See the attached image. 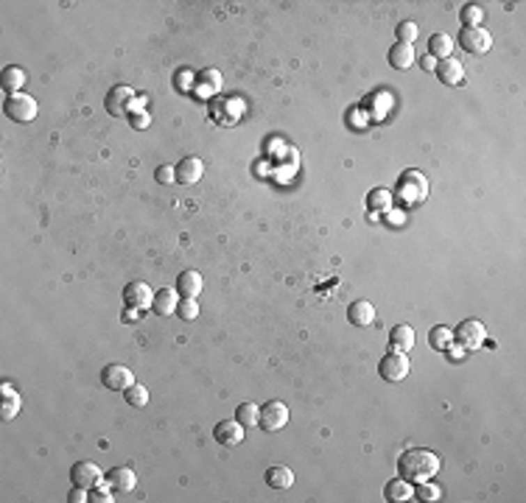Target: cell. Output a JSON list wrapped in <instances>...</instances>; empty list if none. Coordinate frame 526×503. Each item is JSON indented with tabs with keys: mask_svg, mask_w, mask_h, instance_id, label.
Masks as SVG:
<instances>
[{
	"mask_svg": "<svg viewBox=\"0 0 526 503\" xmlns=\"http://www.w3.org/2000/svg\"><path fill=\"white\" fill-rule=\"evenodd\" d=\"M459 17H462V26H465V29H473V26H481L484 9H481L479 3H467V6L459 12Z\"/></svg>",
	"mask_w": 526,
	"mask_h": 503,
	"instance_id": "cell-31",
	"label": "cell"
},
{
	"mask_svg": "<svg viewBox=\"0 0 526 503\" xmlns=\"http://www.w3.org/2000/svg\"><path fill=\"white\" fill-rule=\"evenodd\" d=\"M177 305H180V294L173 288H160L154 291V300H151V311L157 316H171L177 314Z\"/></svg>",
	"mask_w": 526,
	"mask_h": 503,
	"instance_id": "cell-17",
	"label": "cell"
},
{
	"mask_svg": "<svg viewBox=\"0 0 526 503\" xmlns=\"http://www.w3.org/2000/svg\"><path fill=\"white\" fill-rule=\"evenodd\" d=\"M213 439L224 447H235L244 442V425L238 419H222L216 428H213Z\"/></svg>",
	"mask_w": 526,
	"mask_h": 503,
	"instance_id": "cell-12",
	"label": "cell"
},
{
	"mask_svg": "<svg viewBox=\"0 0 526 503\" xmlns=\"http://www.w3.org/2000/svg\"><path fill=\"white\" fill-rule=\"evenodd\" d=\"M434 76H437L442 84L456 87V84H462V82H465V68H462V62H459V59L448 56V59H440V62H437Z\"/></svg>",
	"mask_w": 526,
	"mask_h": 503,
	"instance_id": "cell-13",
	"label": "cell"
},
{
	"mask_svg": "<svg viewBox=\"0 0 526 503\" xmlns=\"http://www.w3.org/2000/svg\"><path fill=\"white\" fill-rule=\"evenodd\" d=\"M384 497H387L389 503H403V500H412V497H415V489H412L409 481H403V478L398 475V478H392V481L384 486Z\"/></svg>",
	"mask_w": 526,
	"mask_h": 503,
	"instance_id": "cell-22",
	"label": "cell"
},
{
	"mask_svg": "<svg viewBox=\"0 0 526 503\" xmlns=\"http://www.w3.org/2000/svg\"><path fill=\"white\" fill-rule=\"evenodd\" d=\"M202 286H205V280H202V274L199 272H183L180 277H177V294H180V300H196L199 294H202Z\"/></svg>",
	"mask_w": 526,
	"mask_h": 503,
	"instance_id": "cell-18",
	"label": "cell"
},
{
	"mask_svg": "<svg viewBox=\"0 0 526 503\" xmlns=\"http://www.w3.org/2000/svg\"><path fill=\"white\" fill-rule=\"evenodd\" d=\"M177 314H180V319L191 322V319H196V316H199V302H196V300H180Z\"/></svg>",
	"mask_w": 526,
	"mask_h": 503,
	"instance_id": "cell-34",
	"label": "cell"
},
{
	"mask_svg": "<svg viewBox=\"0 0 526 503\" xmlns=\"http://www.w3.org/2000/svg\"><path fill=\"white\" fill-rule=\"evenodd\" d=\"M3 411H0V417L3 419H12V417H17V411H20V394L12 389V383H3Z\"/></svg>",
	"mask_w": 526,
	"mask_h": 503,
	"instance_id": "cell-28",
	"label": "cell"
},
{
	"mask_svg": "<svg viewBox=\"0 0 526 503\" xmlns=\"http://www.w3.org/2000/svg\"><path fill=\"white\" fill-rule=\"evenodd\" d=\"M173 171H177V182L180 185H196L202 179V173H205V162L199 157H185V160H180V165Z\"/></svg>",
	"mask_w": 526,
	"mask_h": 503,
	"instance_id": "cell-15",
	"label": "cell"
},
{
	"mask_svg": "<svg viewBox=\"0 0 526 503\" xmlns=\"http://www.w3.org/2000/svg\"><path fill=\"white\" fill-rule=\"evenodd\" d=\"M219 87H222V76H219V70L208 68V70H202V73L196 76V93H199V95L210 98V95L219 93Z\"/></svg>",
	"mask_w": 526,
	"mask_h": 503,
	"instance_id": "cell-24",
	"label": "cell"
},
{
	"mask_svg": "<svg viewBox=\"0 0 526 503\" xmlns=\"http://www.w3.org/2000/svg\"><path fill=\"white\" fill-rule=\"evenodd\" d=\"M154 176H157L160 185H173V179H177V171L168 168V165H160V168L154 171Z\"/></svg>",
	"mask_w": 526,
	"mask_h": 503,
	"instance_id": "cell-36",
	"label": "cell"
},
{
	"mask_svg": "<svg viewBox=\"0 0 526 503\" xmlns=\"http://www.w3.org/2000/svg\"><path fill=\"white\" fill-rule=\"evenodd\" d=\"M347 322L356 325V327H370L376 322V305L367 302V300H356L347 308Z\"/></svg>",
	"mask_w": 526,
	"mask_h": 503,
	"instance_id": "cell-16",
	"label": "cell"
},
{
	"mask_svg": "<svg viewBox=\"0 0 526 503\" xmlns=\"http://www.w3.org/2000/svg\"><path fill=\"white\" fill-rule=\"evenodd\" d=\"M454 341L465 350H479L487 341V327L479 319H462L454 330Z\"/></svg>",
	"mask_w": 526,
	"mask_h": 503,
	"instance_id": "cell-4",
	"label": "cell"
},
{
	"mask_svg": "<svg viewBox=\"0 0 526 503\" xmlns=\"http://www.w3.org/2000/svg\"><path fill=\"white\" fill-rule=\"evenodd\" d=\"M104 483L115 492V497H123L137 486V475L132 467H112L104 472Z\"/></svg>",
	"mask_w": 526,
	"mask_h": 503,
	"instance_id": "cell-8",
	"label": "cell"
},
{
	"mask_svg": "<svg viewBox=\"0 0 526 503\" xmlns=\"http://www.w3.org/2000/svg\"><path fill=\"white\" fill-rule=\"evenodd\" d=\"M440 467H442L440 456L434 450H426V447H412V450L401 453V458H398V475L403 481H409L412 486L431 481L440 472Z\"/></svg>",
	"mask_w": 526,
	"mask_h": 503,
	"instance_id": "cell-1",
	"label": "cell"
},
{
	"mask_svg": "<svg viewBox=\"0 0 526 503\" xmlns=\"http://www.w3.org/2000/svg\"><path fill=\"white\" fill-rule=\"evenodd\" d=\"M415 48L412 45H406V42H395L392 48H389V65L395 68V70H409L412 65H415Z\"/></svg>",
	"mask_w": 526,
	"mask_h": 503,
	"instance_id": "cell-20",
	"label": "cell"
},
{
	"mask_svg": "<svg viewBox=\"0 0 526 503\" xmlns=\"http://www.w3.org/2000/svg\"><path fill=\"white\" fill-rule=\"evenodd\" d=\"M123 397H126L129 408H146V405H148V389L140 386V383H132V386L123 392Z\"/></svg>",
	"mask_w": 526,
	"mask_h": 503,
	"instance_id": "cell-30",
	"label": "cell"
},
{
	"mask_svg": "<svg viewBox=\"0 0 526 503\" xmlns=\"http://www.w3.org/2000/svg\"><path fill=\"white\" fill-rule=\"evenodd\" d=\"M378 372H381V378H384L387 383H401V380H406V375H409V355L389 350V353L381 358Z\"/></svg>",
	"mask_w": 526,
	"mask_h": 503,
	"instance_id": "cell-5",
	"label": "cell"
},
{
	"mask_svg": "<svg viewBox=\"0 0 526 503\" xmlns=\"http://www.w3.org/2000/svg\"><path fill=\"white\" fill-rule=\"evenodd\" d=\"M151 300H154V294H151V288L146 286V283H129L126 288H123V302H126V308H137V311H143V308H151Z\"/></svg>",
	"mask_w": 526,
	"mask_h": 503,
	"instance_id": "cell-14",
	"label": "cell"
},
{
	"mask_svg": "<svg viewBox=\"0 0 526 503\" xmlns=\"http://www.w3.org/2000/svg\"><path fill=\"white\" fill-rule=\"evenodd\" d=\"M26 82H29V76H26V70L17 68V65H9V68H3V73H0V84H3V90H6L9 95L23 93V84H26Z\"/></svg>",
	"mask_w": 526,
	"mask_h": 503,
	"instance_id": "cell-19",
	"label": "cell"
},
{
	"mask_svg": "<svg viewBox=\"0 0 526 503\" xmlns=\"http://www.w3.org/2000/svg\"><path fill=\"white\" fill-rule=\"evenodd\" d=\"M451 341H454V333H451L445 325H434V327L428 330V344H431V350L445 353V350L451 347Z\"/></svg>",
	"mask_w": 526,
	"mask_h": 503,
	"instance_id": "cell-26",
	"label": "cell"
},
{
	"mask_svg": "<svg viewBox=\"0 0 526 503\" xmlns=\"http://www.w3.org/2000/svg\"><path fill=\"white\" fill-rule=\"evenodd\" d=\"M367 207H370V210H378V212L392 210V190H387V187L370 190V193H367Z\"/></svg>",
	"mask_w": 526,
	"mask_h": 503,
	"instance_id": "cell-27",
	"label": "cell"
},
{
	"mask_svg": "<svg viewBox=\"0 0 526 503\" xmlns=\"http://www.w3.org/2000/svg\"><path fill=\"white\" fill-rule=\"evenodd\" d=\"M286 422H288V405H286L283 400H269V403L261 405V419H258V425H261L263 431H269V433L283 431Z\"/></svg>",
	"mask_w": 526,
	"mask_h": 503,
	"instance_id": "cell-6",
	"label": "cell"
},
{
	"mask_svg": "<svg viewBox=\"0 0 526 503\" xmlns=\"http://www.w3.org/2000/svg\"><path fill=\"white\" fill-rule=\"evenodd\" d=\"M459 42H462V48L470 51V54H487V51L493 48V37H490V31L481 29V26L462 29V31H459Z\"/></svg>",
	"mask_w": 526,
	"mask_h": 503,
	"instance_id": "cell-11",
	"label": "cell"
},
{
	"mask_svg": "<svg viewBox=\"0 0 526 503\" xmlns=\"http://www.w3.org/2000/svg\"><path fill=\"white\" fill-rule=\"evenodd\" d=\"M121 319H123V322H126V325H129V322H137V308H126V311H123V316H121Z\"/></svg>",
	"mask_w": 526,
	"mask_h": 503,
	"instance_id": "cell-40",
	"label": "cell"
},
{
	"mask_svg": "<svg viewBox=\"0 0 526 503\" xmlns=\"http://www.w3.org/2000/svg\"><path fill=\"white\" fill-rule=\"evenodd\" d=\"M235 419H238L244 428L258 425V419H261V405H255V403H241V405L235 408Z\"/></svg>",
	"mask_w": 526,
	"mask_h": 503,
	"instance_id": "cell-29",
	"label": "cell"
},
{
	"mask_svg": "<svg viewBox=\"0 0 526 503\" xmlns=\"http://www.w3.org/2000/svg\"><path fill=\"white\" fill-rule=\"evenodd\" d=\"M389 347L395 353H409L415 347V330L409 325H395L389 330Z\"/></svg>",
	"mask_w": 526,
	"mask_h": 503,
	"instance_id": "cell-21",
	"label": "cell"
},
{
	"mask_svg": "<svg viewBox=\"0 0 526 503\" xmlns=\"http://www.w3.org/2000/svg\"><path fill=\"white\" fill-rule=\"evenodd\" d=\"M70 481H73V486L93 489V486H98L104 481V470L95 461H76L70 467Z\"/></svg>",
	"mask_w": 526,
	"mask_h": 503,
	"instance_id": "cell-9",
	"label": "cell"
},
{
	"mask_svg": "<svg viewBox=\"0 0 526 503\" xmlns=\"http://www.w3.org/2000/svg\"><path fill=\"white\" fill-rule=\"evenodd\" d=\"M3 112H6V118L15 121V123H31V121L37 118V112H40V104H37V98L29 95V93H15V95H6Z\"/></svg>",
	"mask_w": 526,
	"mask_h": 503,
	"instance_id": "cell-2",
	"label": "cell"
},
{
	"mask_svg": "<svg viewBox=\"0 0 526 503\" xmlns=\"http://www.w3.org/2000/svg\"><path fill=\"white\" fill-rule=\"evenodd\" d=\"M451 51H454V40H451L445 31H437V34L428 37V56H434L437 62H440V59H448Z\"/></svg>",
	"mask_w": 526,
	"mask_h": 503,
	"instance_id": "cell-23",
	"label": "cell"
},
{
	"mask_svg": "<svg viewBox=\"0 0 526 503\" xmlns=\"http://www.w3.org/2000/svg\"><path fill=\"white\" fill-rule=\"evenodd\" d=\"M90 500H93V503H112V500H115V492H112L107 483H104V486L98 483V489L90 492Z\"/></svg>",
	"mask_w": 526,
	"mask_h": 503,
	"instance_id": "cell-35",
	"label": "cell"
},
{
	"mask_svg": "<svg viewBox=\"0 0 526 503\" xmlns=\"http://www.w3.org/2000/svg\"><path fill=\"white\" fill-rule=\"evenodd\" d=\"M420 68H426V70H431V73H434L437 59H434V56H423V59H420Z\"/></svg>",
	"mask_w": 526,
	"mask_h": 503,
	"instance_id": "cell-39",
	"label": "cell"
},
{
	"mask_svg": "<svg viewBox=\"0 0 526 503\" xmlns=\"http://www.w3.org/2000/svg\"><path fill=\"white\" fill-rule=\"evenodd\" d=\"M440 486L437 483H431V481H423V483H417V489H415V497L417 500H423V503H434V500H440Z\"/></svg>",
	"mask_w": 526,
	"mask_h": 503,
	"instance_id": "cell-33",
	"label": "cell"
},
{
	"mask_svg": "<svg viewBox=\"0 0 526 503\" xmlns=\"http://www.w3.org/2000/svg\"><path fill=\"white\" fill-rule=\"evenodd\" d=\"M101 383H104L107 389H112V392H126V389L134 383V375H132V369L123 366V364H107V366L101 369Z\"/></svg>",
	"mask_w": 526,
	"mask_h": 503,
	"instance_id": "cell-10",
	"label": "cell"
},
{
	"mask_svg": "<svg viewBox=\"0 0 526 503\" xmlns=\"http://www.w3.org/2000/svg\"><path fill=\"white\" fill-rule=\"evenodd\" d=\"M68 500H70V503H84V500H90V495H87L84 486H73L70 495H68Z\"/></svg>",
	"mask_w": 526,
	"mask_h": 503,
	"instance_id": "cell-37",
	"label": "cell"
},
{
	"mask_svg": "<svg viewBox=\"0 0 526 503\" xmlns=\"http://www.w3.org/2000/svg\"><path fill=\"white\" fill-rule=\"evenodd\" d=\"M426 196H428V179L420 171H406L398 182V199L403 204L415 207V204L426 201Z\"/></svg>",
	"mask_w": 526,
	"mask_h": 503,
	"instance_id": "cell-3",
	"label": "cell"
},
{
	"mask_svg": "<svg viewBox=\"0 0 526 503\" xmlns=\"http://www.w3.org/2000/svg\"><path fill=\"white\" fill-rule=\"evenodd\" d=\"M417 34H420V29H417V23H412V20H403V23H398V29H395L398 42H406V45H412V42L417 40Z\"/></svg>",
	"mask_w": 526,
	"mask_h": 503,
	"instance_id": "cell-32",
	"label": "cell"
},
{
	"mask_svg": "<svg viewBox=\"0 0 526 503\" xmlns=\"http://www.w3.org/2000/svg\"><path fill=\"white\" fill-rule=\"evenodd\" d=\"M134 90L129 87V84H115L109 93H107V98H104V107H107V112L112 115V118H126L129 115V107H132V101H134Z\"/></svg>",
	"mask_w": 526,
	"mask_h": 503,
	"instance_id": "cell-7",
	"label": "cell"
},
{
	"mask_svg": "<svg viewBox=\"0 0 526 503\" xmlns=\"http://www.w3.org/2000/svg\"><path fill=\"white\" fill-rule=\"evenodd\" d=\"M266 483H269L272 489H288V486L294 483V472H291L286 464H274V467L266 470Z\"/></svg>",
	"mask_w": 526,
	"mask_h": 503,
	"instance_id": "cell-25",
	"label": "cell"
},
{
	"mask_svg": "<svg viewBox=\"0 0 526 503\" xmlns=\"http://www.w3.org/2000/svg\"><path fill=\"white\" fill-rule=\"evenodd\" d=\"M129 123H132L134 129H146V126H148V115H146V112H134V115H129Z\"/></svg>",
	"mask_w": 526,
	"mask_h": 503,
	"instance_id": "cell-38",
	"label": "cell"
}]
</instances>
